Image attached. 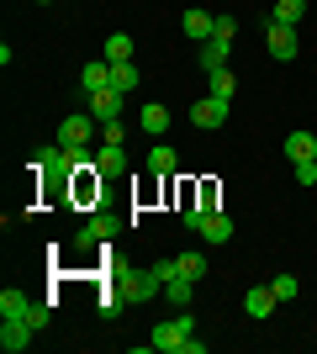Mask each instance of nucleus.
<instances>
[{
    "label": "nucleus",
    "instance_id": "obj_28",
    "mask_svg": "<svg viewBox=\"0 0 317 354\" xmlns=\"http://www.w3.org/2000/svg\"><path fill=\"white\" fill-rule=\"evenodd\" d=\"M127 138V127H122V117L117 122H101V143H122Z\"/></svg>",
    "mask_w": 317,
    "mask_h": 354
},
{
    "label": "nucleus",
    "instance_id": "obj_24",
    "mask_svg": "<svg viewBox=\"0 0 317 354\" xmlns=\"http://www.w3.org/2000/svg\"><path fill=\"white\" fill-rule=\"evenodd\" d=\"M206 85H211V95H217V101H233V90H238V80H233L227 69H211V74H206Z\"/></svg>",
    "mask_w": 317,
    "mask_h": 354
},
{
    "label": "nucleus",
    "instance_id": "obj_17",
    "mask_svg": "<svg viewBox=\"0 0 317 354\" xmlns=\"http://www.w3.org/2000/svg\"><path fill=\"white\" fill-rule=\"evenodd\" d=\"M286 159H291V164L317 159V138H312V133H286Z\"/></svg>",
    "mask_w": 317,
    "mask_h": 354
},
{
    "label": "nucleus",
    "instance_id": "obj_29",
    "mask_svg": "<svg viewBox=\"0 0 317 354\" xmlns=\"http://www.w3.org/2000/svg\"><path fill=\"white\" fill-rule=\"evenodd\" d=\"M206 212H211V207H185V212H180V222H185V227H196V233H201V222H206Z\"/></svg>",
    "mask_w": 317,
    "mask_h": 354
},
{
    "label": "nucleus",
    "instance_id": "obj_11",
    "mask_svg": "<svg viewBox=\"0 0 317 354\" xmlns=\"http://www.w3.org/2000/svg\"><path fill=\"white\" fill-rule=\"evenodd\" d=\"M201 243H233V217L227 212H206V222H201Z\"/></svg>",
    "mask_w": 317,
    "mask_h": 354
},
{
    "label": "nucleus",
    "instance_id": "obj_25",
    "mask_svg": "<svg viewBox=\"0 0 317 354\" xmlns=\"http://www.w3.org/2000/svg\"><path fill=\"white\" fill-rule=\"evenodd\" d=\"M270 291L280 296V301H296V291H302V281H296V275H275V281H270Z\"/></svg>",
    "mask_w": 317,
    "mask_h": 354
},
{
    "label": "nucleus",
    "instance_id": "obj_10",
    "mask_svg": "<svg viewBox=\"0 0 317 354\" xmlns=\"http://www.w3.org/2000/svg\"><path fill=\"white\" fill-rule=\"evenodd\" d=\"M85 111H90L95 122H117L122 117V90H95V95H85Z\"/></svg>",
    "mask_w": 317,
    "mask_h": 354
},
{
    "label": "nucleus",
    "instance_id": "obj_21",
    "mask_svg": "<svg viewBox=\"0 0 317 354\" xmlns=\"http://www.w3.org/2000/svg\"><path fill=\"white\" fill-rule=\"evenodd\" d=\"M275 21H286V27H302V16H307V0H275Z\"/></svg>",
    "mask_w": 317,
    "mask_h": 354
},
{
    "label": "nucleus",
    "instance_id": "obj_6",
    "mask_svg": "<svg viewBox=\"0 0 317 354\" xmlns=\"http://www.w3.org/2000/svg\"><path fill=\"white\" fill-rule=\"evenodd\" d=\"M117 233H122V217H106V212H95V217L75 233V249H95V243H111Z\"/></svg>",
    "mask_w": 317,
    "mask_h": 354
},
{
    "label": "nucleus",
    "instance_id": "obj_16",
    "mask_svg": "<svg viewBox=\"0 0 317 354\" xmlns=\"http://www.w3.org/2000/svg\"><path fill=\"white\" fill-rule=\"evenodd\" d=\"M137 127H143V133H169V106H159V101H148L143 106V111H137Z\"/></svg>",
    "mask_w": 317,
    "mask_h": 354
},
{
    "label": "nucleus",
    "instance_id": "obj_20",
    "mask_svg": "<svg viewBox=\"0 0 317 354\" xmlns=\"http://www.w3.org/2000/svg\"><path fill=\"white\" fill-rule=\"evenodd\" d=\"M101 59L127 64V59H133V37H127V32H111V37H106V53H101Z\"/></svg>",
    "mask_w": 317,
    "mask_h": 354
},
{
    "label": "nucleus",
    "instance_id": "obj_14",
    "mask_svg": "<svg viewBox=\"0 0 317 354\" xmlns=\"http://www.w3.org/2000/svg\"><path fill=\"white\" fill-rule=\"evenodd\" d=\"M275 307H280V296H275L270 286H254V291H243V312H249V317H270Z\"/></svg>",
    "mask_w": 317,
    "mask_h": 354
},
{
    "label": "nucleus",
    "instance_id": "obj_30",
    "mask_svg": "<svg viewBox=\"0 0 317 354\" xmlns=\"http://www.w3.org/2000/svg\"><path fill=\"white\" fill-rule=\"evenodd\" d=\"M37 6H53V0H37Z\"/></svg>",
    "mask_w": 317,
    "mask_h": 354
},
{
    "label": "nucleus",
    "instance_id": "obj_7",
    "mask_svg": "<svg viewBox=\"0 0 317 354\" xmlns=\"http://www.w3.org/2000/svg\"><path fill=\"white\" fill-rule=\"evenodd\" d=\"M32 339H37V328H32L27 317H0V349L6 354H27Z\"/></svg>",
    "mask_w": 317,
    "mask_h": 354
},
{
    "label": "nucleus",
    "instance_id": "obj_9",
    "mask_svg": "<svg viewBox=\"0 0 317 354\" xmlns=\"http://www.w3.org/2000/svg\"><path fill=\"white\" fill-rule=\"evenodd\" d=\"M227 106H233V101H217V95H201V101L191 106V127H206V133H211V127H222V122H227Z\"/></svg>",
    "mask_w": 317,
    "mask_h": 354
},
{
    "label": "nucleus",
    "instance_id": "obj_19",
    "mask_svg": "<svg viewBox=\"0 0 317 354\" xmlns=\"http://www.w3.org/2000/svg\"><path fill=\"white\" fill-rule=\"evenodd\" d=\"M227 53H233V43H217V37H206L201 43V69H227Z\"/></svg>",
    "mask_w": 317,
    "mask_h": 354
},
{
    "label": "nucleus",
    "instance_id": "obj_3",
    "mask_svg": "<svg viewBox=\"0 0 317 354\" xmlns=\"http://www.w3.org/2000/svg\"><path fill=\"white\" fill-rule=\"evenodd\" d=\"M0 317H27V323L43 333L48 317H53V307H48V301H27L16 286H6V291H0Z\"/></svg>",
    "mask_w": 317,
    "mask_h": 354
},
{
    "label": "nucleus",
    "instance_id": "obj_4",
    "mask_svg": "<svg viewBox=\"0 0 317 354\" xmlns=\"http://www.w3.org/2000/svg\"><path fill=\"white\" fill-rule=\"evenodd\" d=\"M265 48H270V59H280V64H291L296 53H302V37H296V27H286V21H265Z\"/></svg>",
    "mask_w": 317,
    "mask_h": 354
},
{
    "label": "nucleus",
    "instance_id": "obj_8",
    "mask_svg": "<svg viewBox=\"0 0 317 354\" xmlns=\"http://www.w3.org/2000/svg\"><path fill=\"white\" fill-rule=\"evenodd\" d=\"M159 275H185V281H201V275H206V254H175V259H159Z\"/></svg>",
    "mask_w": 317,
    "mask_h": 354
},
{
    "label": "nucleus",
    "instance_id": "obj_5",
    "mask_svg": "<svg viewBox=\"0 0 317 354\" xmlns=\"http://www.w3.org/2000/svg\"><path fill=\"white\" fill-rule=\"evenodd\" d=\"M53 138H59V143H69V148H90V138H95V117H90V111H69V117L53 127Z\"/></svg>",
    "mask_w": 317,
    "mask_h": 354
},
{
    "label": "nucleus",
    "instance_id": "obj_2",
    "mask_svg": "<svg viewBox=\"0 0 317 354\" xmlns=\"http://www.w3.org/2000/svg\"><path fill=\"white\" fill-rule=\"evenodd\" d=\"M191 333H196V323H191V312L180 307V317H169V323H159V328L148 333V349H159V354H185Z\"/></svg>",
    "mask_w": 317,
    "mask_h": 354
},
{
    "label": "nucleus",
    "instance_id": "obj_12",
    "mask_svg": "<svg viewBox=\"0 0 317 354\" xmlns=\"http://www.w3.org/2000/svg\"><path fill=\"white\" fill-rule=\"evenodd\" d=\"M211 21H217V16H211V11H201V6H191V11L180 16V32H185V37H191V43H206V37H211Z\"/></svg>",
    "mask_w": 317,
    "mask_h": 354
},
{
    "label": "nucleus",
    "instance_id": "obj_1",
    "mask_svg": "<svg viewBox=\"0 0 317 354\" xmlns=\"http://www.w3.org/2000/svg\"><path fill=\"white\" fill-rule=\"evenodd\" d=\"M111 291L122 296V301H159V296H164V275H159V270H117V281H111Z\"/></svg>",
    "mask_w": 317,
    "mask_h": 354
},
{
    "label": "nucleus",
    "instance_id": "obj_13",
    "mask_svg": "<svg viewBox=\"0 0 317 354\" xmlns=\"http://www.w3.org/2000/svg\"><path fill=\"white\" fill-rule=\"evenodd\" d=\"M79 85H85V95H95V90H111V59H90L85 69H79Z\"/></svg>",
    "mask_w": 317,
    "mask_h": 354
},
{
    "label": "nucleus",
    "instance_id": "obj_15",
    "mask_svg": "<svg viewBox=\"0 0 317 354\" xmlns=\"http://www.w3.org/2000/svg\"><path fill=\"white\" fill-rule=\"evenodd\" d=\"M122 169H127L122 143H101V148H95V175H122Z\"/></svg>",
    "mask_w": 317,
    "mask_h": 354
},
{
    "label": "nucleus",
    "instance_id": "obj_26",
    "mask_svg": "<svg viewBox=\"0 0 317 354\" xmlns=\"http://www.w3.org/2000/svg\"><path fill=\"white\" fill-rule=\"evenodd\" d=\"M233 32H238L233 16H217V21H211V37H217V43H233Z\"/></svg>",
    "mask_w": 317,
    "mask_h": 354
},
{
    "label": "nucleus",
    "instance_id": "obj_27",
    "mask_svg": "<svg viewBox=\"0 0 317 354\" xmlns=\"http://www.w3.org/2000/svg\"><path fill=\"white\" fill-rule=\"evenodd\" d=\"M296 185H302V191H312V185H317V159L296 164Z\"/></svg>",
    "mask_w": 317,
    "mask_h": 354
},
{
    "label": "nucleus",
    "instance_id": "obj_18",
    "mask_svg": "<svg viewBox=\"0 0 317 354\" xmlns=\"http://www.w3.org/2000/svg\"><path fill=\"white\" fill-rule=\"evenodd\" d=\"M164 301H175V307H191V301H196V281L169 275V281H164Z\"/></svg>",
    "mask_w": 317,
    "mask_h": 354
},
{
    "label": "nucleus",
    "instance_id": "obj_22",
    "mask_svg": "<svg viewBox=\"0 0 317 354\" xmlns=\"http://www.w3.org/2000/svg\"><path fill=\"white\" fill-rule=\"evenodd\" d=\"M175 164H180V159H175V148H164V143H159V148L148 153V159H143V169H153V175H175Z\"/></svg>",
    "mask_w": 317,
    "mask_h": 354
},
{
    "label": "nucleus",
    "instance_id": "obj_23",
    "mask_svg": "<svg viewBox=\"0 0 317 354\" xmlns=\"http://www.w3.org/2000/svg\"><path fill=\"white\" fill-rule=\"evenodd\" d=\"M111 90H122V95L137 90V64L133 59H127V64H111Z\"/></svg>",
    "mask_w": 317,
    "mask_h": 354
}]
</instances>
